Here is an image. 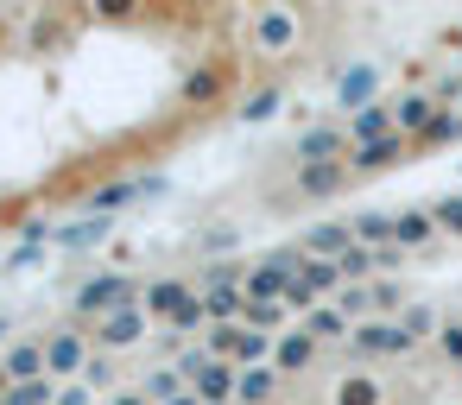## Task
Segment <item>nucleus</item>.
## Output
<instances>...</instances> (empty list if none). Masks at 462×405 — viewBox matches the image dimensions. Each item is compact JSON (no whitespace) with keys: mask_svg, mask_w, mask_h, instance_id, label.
<instances>
[{"mask_svg":"<svg viewBox=\"0 0 462 405\" xmlns=\"http://www.w3.org/2000/svg\"><path fill=\"white\" fill-rule=\"evenodd\" d=\"M424 209H430L437 235H462V190H456V197H437V203H424Z\"/></svg>","mask_w":462,"mask_h":405,"instance_id":"obj_35","label":"nucleus"},{"mask_svg":"<svg viewBox=\"0 0 462 405\" xmlns=\"http://www.w3.org/2000/svg\"><path fill=\"white\" fill-rule=\"evenodd\" d=\"M58 405H96V392H89V386H83V380H70V386H64V392H58Z\"/></svg>","mask_w":462,"mask_h":405,"instance_id":"obj_41","label":"nucleus"},{"mask_svg":"<svg viewBox=\"0 0 462 405\" xmlns=\"http://www.w3.org/2000/svg\"><path fill=\"white\" fill-rule=\"evenodd\" d=\"M273 399H279V367H241L235 405H273Z\"/></svg>","mask_w":462,"mask_h":405,"instance_id":"obj_21","label":"nucleus"},{"mask_svg":"<svg viewBox=\"0 0 462 405\" xmlns=\"http://www.w3.org/2000/svg\"><path fill=\"white\" fill-rule=\"evenodd\" d=\"M449 405H456V399H449Z\"/></svg>","mask_w":462,"mask_h":405,"instance_id":"obj_47","label":"nucleus"},{"mask_svg":"<svg viewBox=\"0 0 462 405\" xmlns=\"http://www.w3.org/2000/svg\"><path fill=\"white\" fill-rule=\"evenodd\" d=\"M437 115H443V108H437V96H424V89H411V96H399V102H393V127H399L411 146H418V133H424Z\"/></svg>","mask_w":462,"mask_h":405,"instance_id":"obj_13","label":"nucleus"},{"mask_svg":"<svg viewBox=\"0 0 462 405\" xmlns=\"http://www.w3.org/2000/svg\"><path fill=\"white\" fill-rule=\"evenodd\" d=\"M39 260H45V247H14V253H7L14 272H26V266H39Z\"/></svg>","mask_w":462,"mask_h":405,"instance_id":"obj_39","label":"nucleus"},{"mask_svg":"<svg viewBox=\"0 0 462 405\" xmlns=\"http://www.w3.org/2000/svg\"><path fill=\"white\" fill-rule=\"evenodd\" d=\"M374 266H380V272H399V266H405V247H399V241H393V247H380V253H374Z\"/></svg>","mask_w":462,"mask_h":405,"instance_id":"obj_40","label":"nucleus"},{"mask_svg":"<svg viewBox=\"0 0 462 405\" xmlns=\"http://www.w3.org/2000/svg\"><path fill=\"white\" fill-rule=\"evenodd\" d=\"M222 89H228V70H222V64H197V70L184 77V108H216Z\"/></svg>","mask_w":462,"mask_h":405,"instance_id":"obj_17","label":"nucleus"},{"mask_svg":"<svg viewBox=\"0 0 462 405\" xmlns=\"http://www.w3.org/2000/svg\"><path fill=\"white\" fill-rule=\"evenodd\" d=\"M197 298V279H178V272H165V279H146V291H140V310L152 317V323H171L184 304Z\"/></svg>","mask_w":462,"mask_h":405,"instance_id":"obj_6","label":"nucleus"},{"mask_svg":"<svg viewBox=\"0 0 462 405\" xmlns=\"http://www.w3.org/2000/svg\"><path fill=\"white\" fill-rule=\"evenodd\" d=\"M298 32H304V26H298L291 7H260V14L247 20V45H254L260 58H285V51L298 45Z\"/></svg>","mask_w":462,"mask_h":405,"instance_id":"obj_4","label":"nucleus"},{"mask_svg":"<svg viewBox=\"0 0 462 405\" xmlns=\"http://www.w3.org/2000/svg\"><path fill=\"white\" fill-rule=\"evenodd\" d=\"M115 380H121V367H115L108 354H89V367H83V386H89V392H108Z\"/></svg>","mask_w":462,"mask_h":405,"instance_id":"obj_36","label":"nucleus"},{"mask_svg":"<svg viewBox=\"0 0 462 405\" xmlns=\"http://www.w3.org/2000/svg\"><path fill=\"white\" fill-rule=\"evenodd\" d=\"M329 405H386V386H380V380H374L367 367H348V373L336 380Z\"/></svg>","mask_w":462,"mask_h":405,"instance_id":"obj_18","label":"nucleus"},{"mask_svg":"<svg viewBox=\"0 0 462 405\" xmlns=\"http://www.w3.org/2000/svg\"><path fill=\"white\" fill-rule=\"evenodd\" d=\"M45 336H20L7 354H0V380L7 386H26V380H45Z\"/></svg>","mask_w":462,"mask_h":405,"instance_id":"obj_7","label":"nucleus"},{"mask_svg":"<svg viewBox=\"0 0 462 405\" xmlns=\"http://www.w3.org/2000/svg\"><path fill=\"white\" fill-rule=\"evenodd\" d=\"M108 235H115V216H89V209H83L77 222H64V228H58V241H64V247H77V253L102 247Z\"/></svg>","mask_w":462,"mask_h":405,"instance_id":"obj_20","label":"nucleus"},{"mask_svg":"<svg viewBox=\"0 0 462 405\" xmlns=\"http://www.w3.org/2000/svg\"><path fill=\"white\" fill-rule=\"evenodd\" d=\"M386 133H399V127H393V102H374V108L348 115V146H374V140H386Z\"/></svg>","mask_w":462,"mask_h":405,"instance_id":"obj_19","label":"nucleus"},{"mask_svg":"<svg viewBox=\"0 0 462 405\" xmlns=\"http://www.w3.org/2000/svg\"><path fill=\"white\" fill-rule=\"evenodd\" d=\"M399 329H405L411 342H424V336H437V329H443V317H437L430 304H405V310H399Z\"/></svg>","mask_w":462,"mask_h":405,"instance_id":"obj_31","label":"nucleus"},{"mask_svg":"<svg viewBox=\"0 0 462 405\" xmlns=\"http://www.w3.org/2000/svg\"><path fill=\"white\" fill-rule=\"evenodd\" d=\"M367 291H374V310H393V317H399V310H405V291H399V285H393V279H374V285H367Z\"/></svg>","mask_w":462,"mask_h":405,"instance_id":"obj_38","label":"nucleus"},{"mask_svg":"<svg viewBox=\"0 0 462 405\" xmlns=\"http://www.w3.org/2000/svg\"><path fill=\"white\" fill-rule=\"evenodd\" d=\"M336 266H342V279H348V285H374V272H380V266H374V247H361V241H355Z\"/></svg>","mask_w":462,"mask_h":405,"instance_id":"obj_30","label":"nucleus"},{"mask_svg":"<svg viewBox=\"0 0 462 405\" xmlns=\"http://www.w3.org/2000/svg\"><path fill=\"white\" fill-rule=\"evenodd\" d=\"M456 115H462V96H456Z\"/></svg>","mask_w":462,"mask_h":405,"instance_id":"obj_46","label":"nucleus"},{"mask_svg":"<svg viewBox=\"0 0 462 405\" xmlns=\"http://www.w3.org/2000/svg\"><path fill=\"white\" fill-rule=\"evenodd\" d=\"M298 279H304V285H310L317 298H329V291H342V285H348L336 260H304V272H298Z\"/></svg>","mask_w":462,"mask_h":405,"instance_id":"obj_27","label":"nucleus"},{"mask_svg":"<svg viewBox=\"0 0 462 405\" xmlns=\"http://www.w3.org/2000/svg\"><path fill=\"white\" fill-rule=\"evenodd\" d=\"M241 291H247V304H285L291 279H285V272L260 253V260H247V285H241Z\"/></svg>","mask_w":462,"mask_h":405,"instance_id":"obj_15","label":"nucleus"},{"mask_svg":"<svg viewBox=\"0 0 462 405\" xmlns=\"http://www.w3.org/2000/svg\"><path fill=\"white\" fill-rule=\"evenodd\" d=\"M241 336H247V323H209L203 348H209L216 361H235V354H241Z\"/></svg>","mask_w":462,"mask_h":405,"instance_id":"obj_28","label":"nucleus"},{"mask_svg":"<svg viewBox=\"0 0 462 405\" xmlns=\"http://www.w3.org/2000/svg\"><path fill=\"white\" fill-rule=\"evenodd\" d=\"M449 140H462V115H456V108H443V115L418 133V146H449Z\"/></svg>","mask_w":462,"mask_h":405,"instance_id":"obj_34","label":"nucleus"},{"mask_svg":"<svg viewBox=\"0 0 462 405\" xmlns=\"http://www.w3.org/2000/svg\"><path fill=\"white\" fill-rule=\"evenodd\" d=\"M235 285H247V260H209L203 272H197V291L209 298V291H235Z\"/></svg>","mask_w":462,"mask_h":405,"instance_id":"obj_23","label":"nucleus"},{"mask_svg":"<svg viewBox=\"0 0 462 405\" xmlns=\"http://www.w3.org/2000/svg\"><path fill=\"white\" fill-rule=\"evenodd\" d=\"M89 354H96V342H89V329H83V323H58V329H45V367H51V380H58V386L83 380Z\"/></svg>","mask_w":462,"mask_h":405,"instance_id":"obj_2","label":"nucleus"},{"mask_svg":"<svg viewBox=\"0 0 462 405\" xmlns=\"http://www.w3.org/2000/svg\"><path fill=\"white\" fill-rule=\"evenodd\" d=\"M304 329H310L317 342H348V336H355V323H348V317H342L336 304H317V310L304 317Z\"/></svg>","mask_w":462,"mask_h":405,"instance_id":"obj_25","label":"nucleus"},{"mask_svg":"<svg viewBox=\"0 0 462 405\" xmlns=\"http://www.w3.org/2000/svg\"><path fill=\"white\" fill-rule=\"evenodd\" d=\"M336 310H342L348 323H367V317H374V291H367V285H342V291H336Z\"/></svg>","mask_w":462,"mask_h":405,"instance_id":"obj_32","label":"nucleus"},{"mask_svg":"<svg viewBox=\"0 0 462 405\" xmlns=\"http://www.w3.org/2000/svg\"><path fill=\"white\" fill-rule=\"evenodd\" d=\"M165 190V178H115V184H102L96 197H89V216H115L121 203H134V197H159Z\"/></svg>","mask_w":462,"mask_h":405,"instance_id":"obj_11","label":"nucleus"},{"mask_svg":"<svg viewBox=\"0 0 462 405\" xmlns=\"http://www.w3.org/2000/svg\"><path fill=\"white\" fill-rule=\"evenodd\" d=\"M291 159L298 165H336V159H348V127H304L298 146H291Z\"/></svg>","mask_w":462,"mask_h":405,"instance_id":"obj_8","label":"nucleus"},{"mask_svg":"<svg viewBox=\"0 0 462 405\" xmlns=\"http://www.w3.org/2000/svg\"><path fill=\"white\" fill-rule=\"evenodd\" d=\"M393 228H399V216H380V209H374V216H355V241L374 247V253L393 247Z\"/></svg>","mask_w":462,"mask_h":405,"instance_id":"obj_26","label":"nucleus"},{"mask_svg":"<svg viewBox=\"0 0 462 405\" xmlns=\"http://www.w3.org/2000/svg\"><path fill=\"white\" fill-rule=\"evenodd\" d=\"M7 348H14V323H7V317H0V354H7Z\"/></svg>","mask_w":462,"mask_h":405,"instance_id":"obj_43","label":"nucleus"},{"mask_svg":"<svg viewBox=\"0 0 462 405\" xmlns=\"http://www.w3.org/2000/svg\"><path fill=\"white\" fill-rule=\"evenodd\" d=\"M418 342L399 329V323H380V317H367V323H355V336H348V354H361V361H386V354H411Z\"/></svg>","mask_w":462,"mask_h":405,"instance_id":"obj_5","label":"nucleus"},{"mask_svg":"<svg viewBox=\"0 0 462 405\" xmlns=\"http://www.w3.org/2000/svg\"><path fill=\"white\" fill-rule=\"evenodd\" d=\"M279 102H285V96H279V83H266V89H254V96H247V102H241L235 115H241V121L254 127V121H273V115H279Z\"/></svg>","mask_w":462,"mask_h":405,"instance_id":"obj_29","label":"nucleus"},{"mask_svg":"<svg viewBox=\"0 0 462 405\" xmlns=\"http://www.w3.org/2000/svg\"><path fill=\"white\" fill-rule=\"evenodd\" d=\"M171 405H203V399H197V392H178V399H171Z\"/></svg>","mask_w":462,"mask_h":405,"instance_id":"obj_44","label":"nucleus"},{"mask_svg":"<svg viewBox=\"0 0 462 405\" xmlns=\"http://www.w3.org/2000/svg\"><path fill=\"white\" fill-rule=\"evenodd\" d=\"M437 354H443L449 367H462V317H443V329H437Z\"/></svg>","mask_w":462,"mask_h":405,"instance_id":"obj_37","label":"nucleus"},{"mask_svg":"<svg viewBox=\"0 0 462 405\" xmlns=\"http://www.w3.org/2000/svg\"><path fill=\"white\" fill-rule=\"evenodd\" d=\"M393 241H399L405 253L430 247V241H437V222H430V209H399V228H393Z\"/></svg>","mask_w":462,"mask_h":405,"instance_id":"obj_22","label":"nucleus"},{"mask_svg":"<svg viewBox=\"0 0 462 405\" xmlns=\"http://www.w3.org/2000/svg\"><path fill=\"white\" fill-rule=\"evenodd\" d=\"M140 392H146L152 405H171V399H178V392H190V386H184V373L165 361V367H146V373H140Z\"/></svg>","mask_w":462,"mask_h":405,"instance_id":"obj_24","label":"nucleus"},{"mask_svg":"<svg viewBox=\"0 0 462 405\" xmlns=\"http://www.w3.org/2000/svg\"><path fill=\"white\" fill-rule=\"evenodd\" d=\"M146 329H152V317L140 304H121V310H108V317L89 323V342H96V354H121V348L146 342Z\"/></svg>","mask_w":462,"mask_h":405,"instance_id":"obj_3","label":"nucleus"},{"mask_svg":"<svg viewBox=\"0 0 462 405\" xmlns=\"http://www.w3.org/2000/svg\"><path fill=\"white\" fill-rule=\"evenodd\" d=\"M140 291H146V285H140L134 272H89V279L77 285V298H70V304H77V317H83V323H96V317L121 310V304H140Z\"/></svg>","mask_w":462,"mask_h":405,"instance_id":"obj_1","label":"nucleus"},{"mask_svg":"<svg viewBox=\"0 0 462 405\" xmlns=\"http://www.w3.org/2000/svg\"><path fill=\"white\" fill-rule=\"evenodd\" d=\"M317 348H323V342H317L304 323H291V329L273 342V367H279V373H304V367L317 361Z\"/></svg>","mask_w":462,"mask_h":405,"instance_id":"obj_12","label":"nucleus"},{"mask_svg":"<svg viewBox=\"0 0 462 405\" xmlns=\"http://www.w3.org/2000/svg\"><path fill=\"white\" fill-rule=\"evenodd\" d=\"M298 247L310 260H342L355 247V222H310V228H298Z\"/></svg>","mask_w":462,"mask_h":405,"instance_id":"obj_9","label":"nucleus"},{"mask_svg":"<svg viewBox=\"0 0 462 405\" xmlns=\"http://www.w3.org/2000/svg\"><path fill=\"white\" fill-rule=\"evenodd\" d=\"M336 102H342V108H355V115H361V108H374V102H380V70H374V64H355V70H342V83H336Z\"/></svg>","mask_w":462,"mask_h":405,"instance_id":"obj_16","label":"nucleus"},{"mask_svg":"<svg viewBox=\"0 0 462 405\" xmlns=\"http://www.w3.org/2000/svg\"><path fill=\"white\" fill-rule=\"evenodd\" d=\"M235 247H241V228L235 222H216V228L197 235V253H235Z\"/></svg>","mask_w":462,"mask_h":405,"instance_id":"obj_33","label":"nucleus"},{"mask_svg":"<svg viewBox=\"0 0 462 405\" xmlns=\"http://www.w3.org/2000/svg\"><path fill=\"white\" fill-rule=\"evenodd\" d=\"M108 405H152L140 386H121V392H108Z\"/></svg>","mask_w":462,"mask_h":405,"instance_id":"obj_42","label":"nucleus"},{"mask_svg":"<svg viewBox=\"0 0 462 405\" xmlns=\"http://www.w3.org/2000/svg\"><path fill=\"white\" fill-rule=\"evenodd\" d=\"M348 184H355L348 159H336V165H298V197H342Z\"/></svg>","mask_w":462,"mask_h":405,"instance_id":"obj_14","label":"nucleus"},{"mask_svg":"<svg viewBox=\"0 0 462 405\" xmlns=\"http://www.w3.org/2000/svg\"><path fill=\"white\" fill-rule=\"evenodd\" d=\"M0 405H7V380H0Z\"/></svg>","mask_w":462,"mask_h":405,"instance_id":"obj_45","label":"nucleus"},{"mask_svg":"<svg viewBox=\"0 0 462 405\" xmlns=\"http://www.w3.org/2000/svg\"><path fill=\"white\" fill-rule=\"evenodd\" d=\"M405 152H411V140H405V133H386V140H374V146H348V171H355V178H367V171H393Z\"/></svg>","mask_w":462,"mask_h":405,"instance_id":"obj_10","label":"nucleus"}]
</instances>
